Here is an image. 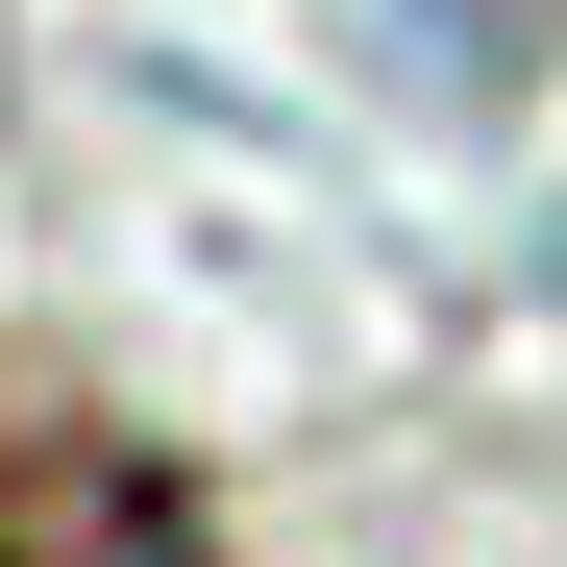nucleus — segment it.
<instances>
[{
	"label": "nucleus",
	"instance_id": "f257e3e1",
	"mask_svg": "<svg viewBox=\"0 0 567 567\" xmlns=\"http://www.w3.org/2000/svg\"><path fill=\"white\" fill-rule=\"evenodd\" d=\"M0 567H25V543H0Z\"/></svg>",
	"mask_w": 567,
	"mask_h": 567
}]
</instances>
